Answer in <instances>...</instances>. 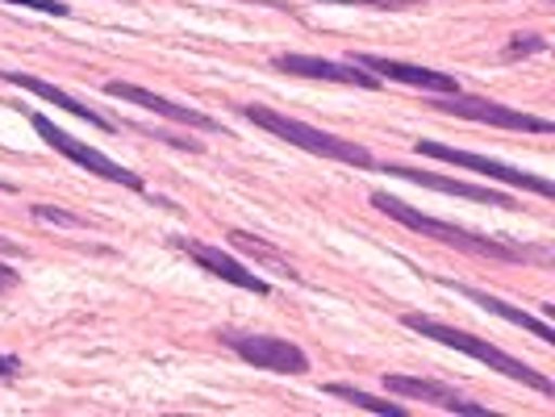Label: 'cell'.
<instances>
[{
	"label": "cell",
	"mask_w": 555,
	"mask_h": 417,
	"mask_svg": "<svg viewBox=\"0 0 555 417\" xmlns=\"http://www.w3.org/2000/svg\"><path fill=\"white\" fill-rule=\"evenodd\" d=\"M367 200H372L376 213L410 225L414 234H426V238H435V243H443V247L464 250V255L498 259V263H527V259L552 263V247H514V243H505V238H489V234H476V230H464V225H455V222H443V218H430V213H422L414 205H405L401 196L380 193V188L367 196Z\"/></svg>",
	"instance_id": "1"
},
{
	"label": "cell",
	"mask_w": 555,
	"mask_h": 417,
	"mask_svg": "<svg viewBox=\"0 0 555 417\" xmlns=\"http://www.w3.org/2000/svg\"><path fill=\"white\" fill-rule=\"evenodd\" d=\"M238 113H243L247 121H255L259 130L276 134V139H284L288 146H301V151L318 155V159H334V164L360 167V171H376V155H372L367 146H360V142L343 139V134L306 126V121H297V117H288V113L268 109V105H238Z\"/></svg>",
	"instance_id": "2"
},
{
	"label": "cell",
	"mask_w": 555,
	"mask_h": 417,
	"mask_svg": "<svg viewBox=\"0 0 555 417\" xmlns=\"http://www.w3.org/2000/svg\"><path fill=\"white\" fill-rule=\"evenodd\" d=\"M401 326H405V330H414V334H422V338H430V342H443V347H451V351H464V355H473V360L489 363V367H493V372H501L505 380H518V385L543 392V396H555L552 376L534 372V367H527L522 360H514L509 351H501V347L485 342V338H476V334L455 330V326H443V322H435V317H426V313H401Z\"/></svg>",
	"instance_id": "3"
},
{
	"label": "cell",
	"mask_w": 555,
	"mask_h": 417,
	"mask_svg": "<svg viewBox=\"0 0 555 417\" xmlns=\"http://www.w3.org/2000/svg\"><path fill=\"white\" fill-rule=\"evenodd\" d=\"M29 126L42 134V142H47V146H55L63 159L80 164L83 171H92V175H101V180H109V184H121V188H130V193H146V184H142L139 171L113 164L105 151H96V146L80 142L76 134H67V130H63V126H55L47 113H29Z\"/></svg>",
	"instance_id": "4"
},
{
	"label": "cell",
	"mask_w": 555,
	"mask_h": 417,
	"mask_svg": "<svg viewBox=\"0 0 555 417\" xmlns=\"http://www.w3.org/2000/svg\"><path fill=\"white\" fill-rule=\"evenodd\" d=\"M414 151L417 155H426V159H439V164L468 167L473 175L501 180V184H509V188H522V193H534V196H543V200H552L555 196V184L547 180V175H530V171H522V167H509V164H501V159H489V155L455 151V146H443V142H430V139H417Z\"/></svg>",
	"instance_id": "5"
},
{
	"label": "cell",
	"mask_w": 555,
	"mask_h": 417,
	"mask_svg": "<svg viewBox=\"0 0 555 417\" xmlns=\"http://www.w3.org/2000/svg\"><path fill=\"white\" fill-rule=\"evenodd\" d=\"M218 342H225L234 355L259 372H276V376H306L309 355L276 334H250V330H218Z\"/></svg>",
	"instance_id": "6"
},
{
	"label": "cell",
	"mask_w": 555,
	"mask_h": 417,
	"mask_svg": "<svg viewBox=\"0 0 555 417\" xmlns=\"http://www.w3.org/2000/svg\"><path fill=\"white\" fill-rule=\"evenodd\" d=\"M439 113H451V117H464V121H480V126H498V130H522V134H555V126L547 117H534V113L509 109L501 101H489V96H473V92H447V96H435L430 101Z\"/></svg>",
	"instance_id": "7"
},
{
	"label": "cell",
	"mask_w": 555,
	"mask_h": 417,
	"mask_svg": "<svg viewBox=\"0 0 555 417\" xmlns=\"http://www.w3.org/2000/svg\"><path fill=\"white\" fill-rule=\"evenodd\" d=\"M347 63L363 67L367 76L376 80H397V83H410V88H422V92H435V96H447V92H460V80L451 71H439V67H422V63H401V58H380V55H356Z\"/></svg>",
	"instance_id": "8"
},
{
	"label": "cell",
	"mask_w": 555,
	"mask_h": 417,
	"mask_svg": "<svg viewBox=\"0 0 555 417\" xmlns=\"http://www.w3.org/2000/svg\"><path fill=\"white\" fill-rule=\"evenodd\" d=\"M105 92H109V96H117V101H130V105H139V109L159 113V117H167V121H180V126H189V130L225 134L222 126H218V117H209V113H201V109H189V105H176V101H167V96L151 92V88H142V83L105 80Z\"/></svg>",
	"instance_id": "9"
},
{
	"label": "cell",
	"mask_w": 555,
	"mask_h": 417,
	"mask_svg": "<svg viewBox=\"0 0 555 417\" xmlns=\"http://www.w3.org/2000/svg\"><path fill=\"white\" fill-rule=\"evenodd\" d=\"M385 389L392 396H401V401H426V405H435V409H443V414H468V417H485L489 414V405H480V401H468L464 392H455L451 385H439V380H422V376H385Z\"/></svg>",
	"instance_id": "10"
},
{
	"label": "cell",
	"mask_w": 555,
	"mask_h": 417,
	"mask_svg": "<svg viewBox=\"0 0 555 417\" xmlns=\"http://www.w3.org/2000/svg\"><path fill=\"white\" fill-rule=\"evenodd\" d=\"M272 67L284 71V76H301V80H326V83H347V88H363V92H376L380 80L367 76L356 63H334V58H318V55H276Z\"/></svg>",
	"instance_id": "11"
},
{
	"label": "cell",
	"mask_w": 555,
	"mask_h": 417,
	"mask_svg": "<svg viewBox=\"0 0 555 417\" xmlns=\"http://www.w3.org/2000/svg\"><path fill=\"white\" fill-rule=\"evenodd\" d=\"M376 171H389V175H401V180H410V184H422V188H435V193L464 196V200H476V205H498V209H522L518 200H509L505 193H493V188H480V184H468V180H451V175H439V171H417V167H405V164H380V159H376Z\"/></svg>",
	"instance_id": "12"
},
{
	"label": "cell",
	"mask_w": 555,
	"mask_h": 417,
	"mask_svg": "<svg viewBox=\"0 0 555 417\" xmlns=\"http://www.w3.org/2000/svg\"><path fill=\"white\" fill-rule=\"evenodd\" d=\"M180 250H189L196 263L209 272V276L225 279V284H234V288H247V292H255V297H272V284L263 276H255L250 268H243L234 255H225L222 247H209V243H193V238H180L176 243Z\"/></svg>",
	"instance_id": "13"
},
{
	"label": "cell",
	"mask_w": 555,
	"mask_h": 417,
	"mask_svg": "<svg viewBox=\"0 0 555 417\" xmlns=\"http://www.w3.org/2000/svg\"><path fill=\"white\" fill-rule=\"evenodd\" d=\"M439 284L451 288V292H460L464 301L480 305L485 313H498V317H505L509 326L534 334L539 342H555V330H552V322H547V317H534V313H527V309H514L509 301H501V297H493V292H480V288H468V284H460V279H439Z\"/></svg>",
	"instance_id": "14"
},
{
	"label": "cell",
	"mask_w": 555,
	"mask_h": 417,
	"mask_svg": "<svg viewBox=\"0 0 555 417\" xmlns=\"http://www.w3.org/2000/svg\"><path fill=\"white\" fill-rule=\"evenodd\" d=\"M0 80L4 83H17V88H26V92H34V96H42V101H51L55 109L72 113V117H80V121H88V126H96L101 134H113L117 126H113L105 113L88 109L83 101H76L72 92H63V88H55V83L38 80V76H22V71H13V67H0Z\"/></svg>",
	"instance_id": "15"
},
{
	"label": "cell",
	"mask_w": 555,
	"mask_h": 417,
	"mask_svg": "<svg viewBox=\"0 0 555 417\" xmlns=\"http://www.w3.org/2000/svg\"><path fill=\"white\" fill-rule=\"evenodd\" d=\"M230 243H234L238 250H247V255H255L259 263H268V268H272L276 276H284V279H301V272L293 268V259H288V255H280V250L272 247V243H263L259 234L250 238L247 230H230Z\"/></svg>",
	"instance_id": "16"
},
{
	"label": "cell",
	"mask_w": 555,
	"mask_h": 417,
	"mask_svg": "<svg viewBox=\"0 0 555 417\" xmlns=\"http://www.w3.org/2000/svg\"><path fill=\"white\" fill-rule=\"evenodd\" d=\"M326 396H338V401H347V405H356V409H367V414H380V417H410V409L401 405V401H380V396H372V392L356 389V385H343V380H331L326 385Z\"/></svg>",
	"instance_id": "17"
},
{
	"label": "cell",
	"mask_w": 555,
	"mask_h": 417,
	"mask_svg": "<svg viewBox=\"0 0 555 417\" xmlns=\"http://www.w3.org/2000/svg\"><path fill=\"white\" fill-rule=\"evenodd\" d=\"M543 51H547V38H539V34H514V38L505 42V58L543 55Z\"/></svg>",
	"instance_id": "18"
},
{
	"label": "cell",
	"mask_w": 555,
	"mask_h": 417,
	"mask_svg": "<svg viewBox=\"0 0 555 417\" xmlns=\"http://www.w3.org/2000/svg\"><path fill=\"white\" fill-rule=\"evenodd\" d=\"M38 222H55V225H67V230H83V218H76V213H67V209H51V205H34L29 209Z\"/></svg>",
	"instance_id": "19"
},
{
	"label": "cell",
	"mask_w": 555,
	"mask_h": 417,
	"mask_svg": "<svg viewBox=\"0 0 555 417\" xmlns=\"http://www.w3.org/2000/svg\"><path fill=\"white\" fill-rule=\"evenodd\" d=\"M326 4H360V9H417V4H430V0H326Z\"/></svg>",
	"instance_id": "20"
},
{
	"label": "cell",
	"mask_w": 555,
	"mask_h": 417,
	"mask_svg": "<svg viewBox=\"0 0 555 417\" xmlns=\"http://www.w3.org/2000/svg\"><path fill=\"white\" fill-rule=\"evenodd\" d=\"M0 4H22V9H38L51 17H67V0H0Z\"/></svg>",
	"instance_id": "21"
},
{
	"label": "cell",
	"mask_w": 555,
	"mask_h": 417,
	"mask_svg": "<svg viewBox=\"0 0 555 417\" xmlns=\"http://www.w3.org/2000/svg\"><path fill=\"white\" fill-rule=\"evenodd\" d=\"M22 284V276H17V268H9V263H0V297L4 292H13Z\"/></svg>",
	"instance_id": "22"
},
{
	"label": "cell",
	"mask_w": 555,
	"mask_h": 417,
	"mask_svg": "<svg viewBox=\"0 0 555 417\" xmlns=\"http://www.w3.org/2000/svg\"><path fill=\"white\" fill-rule=\"evenodd\" d=\"M22 367H26V363L17 360V355H0V380H13Z\"/></svg>",
	"instance_id": "23"
},
{
	"label": "cell",
	"mask_w": 555,
	"mask_h": 417,
	"mask_svg": "<svg viewBox=\"0 0 555 417\" xmlns=\"http://www.w3.org/2000/svg\"><path fill=\"white\" fill-rule=\"evenodd\" d=\"M0 255H26V250L17 247V243H9V238H0Z\"/></svg>",
	"instance_id": "24"
},
{
	"label": "cell",
	"mask_w": 555,
	"mask_h": 417,
	"mask_svg": "<svg viewBox=\"0 0 555 417\" xmlns=\"http://www.w3.org/2000/svg\"><path fill=\"white\" fill-rule=\"evenodd\" d=\"M0 193H17V188H13V184H9V180H0Z\"/></svg>",
	"instance_id": "25"
},
{
	"label": "cell",
	"mask_w": 555,
	"mask_h": 417,
	"mask_svg": "<svg viewBox=\"0 0 555 417\" xmlns=\"http://www.w3.org/2000/svg\"><path fill=\"white\" fill-rule=\"evenodd\" d=\"M547 4H555V0H547Z\"/></svg>",
	"instance_id": "26"
}]
</instances>
